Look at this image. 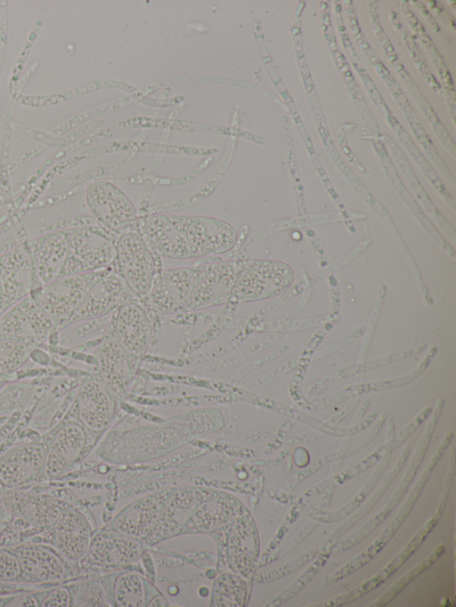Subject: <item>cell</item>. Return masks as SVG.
I'll list each match as a JSON object with an SVG mask.
<instances>
[{
    "instance_id": "obj_18",
    "label": "cell",
    "mask_w": 456,
    "mask_h": 607,
    "mask_svg": "<svg viewBox=\"0 0 456 607\" xmlns=\"http://www.w3.org/2000/svg\"><path fill=\"white\" fill-rule=\"evenodd\" d=\"M165 500L161 494L140 498L116 516L113 526L119 533L126 537L143 538L151 533L156 527Z\"/></svg>"
},
{
    "instance_id": "obj_29",
    "label": "cell",
    "mask_w": 456,
    "mask_h": 607,
    "mask_svg": "<svg viewBox=\"0 0 456 607\" xmlns=\"http://www.w3.org/2000/svg\"><path fill=\"white\" fill-rule=\"evenodd\" d=\"M444 550V546H439L436 551L431 554V556L427 559L425 562H423L421 564L417 566L414 570H411L410 572H408L406 575L402 577L400 579H398L387 591L386 595H384L383 597H381L379 601L376 602L374 605L381 606L386 603H387L391 598H393L397 592H399L403 587L408 584L413 578L418 576L421 571H423L425 569L428 568L436 558L439 557L441 554H443Z\"/></svg>"
},
{
    "instance_id": "obj_10",
    "label": "cell",
    "mask_w": 456,
    "mask_h": 607,
    "mask_svg": "<svg viewBox=\"0 0 456 607\" xmlns=\"http://www.w3.org/2000/svg\"><path fill=\"white\" fill-rule=\"evenodd\" d=\"M0 315L30 295L35 287L31 255L15 248L0 257Z\"/></svg>"
},
{
    "instance_id": "obj_23",
    "label": "cell",
    "mask_w": 456,
    "mask_h": 607,
    "mask_svg": "<svg viewBox=\"0 0 456 607\" xmlns=\"http://www.w3.org/2000/svg\"><path fill=\"white\" fill-rule=\"evenodd\" d=\"M90 558L102 565H124L134 563L141 556L138 542L129 537H109L99 534L89 546Z\"/></svg>"
},
{
    "instance_id": "obj_28",
    "label": "cell",
    "mask_w": 456,
    "mask_h": 607,
    "mask_svg": "<svg viewBox=\"0 0 456 607\" xmlns=\"http://www.w3.org/2000/svg\"><path fill=\"white\" fill-rule=\"evenodd\" d=\"M115 600L121 607H141L145 602V588L140 576L126 573L119 576L115 582Z\"/></svg>"
},
{
    "instance_id": "obj_16",
    "label": "cell",
    "mask_w": 456,
    "mask_h": 607,
    "mask_svg": "<svg viewBox=\"0 0 456 607\" xmlns=\"http://www.w3.org/2000/svg\"><path fill=\"white\" fill-rule=\"evenodd\" d=\"M77 413L81 423L95 432L107 428L112 419L113 395L99 377H88L80 384Z\"/></svg>"
},
{
    "instance_id": "obj_17",
    "label": "cell",
    "mask_w": 456,
    "mask_h": 607,
    "mask_svg": "<svg viewBox=\"0 0 456 607\" xmlns=\"http://www.w3.org/2000/svg\"><path fill=\"white\" fill-rule=\"evenodd\" d=\"M54 545L61 554L71 561L83 558L91 544V529L86 517L77 510L60 513L53 522Z\"/></svg>"
},
{
    "instance_id": "obj_8",
    "label": "cell",
    "mask_w": 456,
    "mask_h": 607,
    "mask_svg": "<svg viewBox=\"0 0 456 607\" xmlns=\"http://www.w3.org/2000/svg\"><path fill=\"white\" fill-rule=\"evenodd\" d=\"M112 337L132 359L142 358L150 348L151 322L145 310L136 302L127 300L115 312Z\"/></svg>"
},
{
    "instance_id": "obj_32",
    "label": "cell",
    "mask_w": 456,
    "mask_h": 607,
    "mask_svg": "<svg viewBox=\"0 0 456 607\" xmlns=\"http://www.w3.org/2000/svg\"><path fill=\"white\" fill-rule=\"evenodd\" d=\"M21 573L15 554L0 548V580H12Z\"/></svg>"
},
{
    "instance_id": "obj_34",
    "label": "cell",
    "mask_w": 456,
    "mask_h": 607,
    "mask_svg": "<svg viewBox=\"0 0 456 607\" xmlns=\"http://www.w3.org/2000/svg\"><path fill=\"white\" fill-rule=\"evenodd\" d=\"M82 605L86 606H106L108 602L102 587L99 585H94L87 594L81 600Z\"/></svg>"
},
{
    "instance_id": "obj_25",
    "label": "cell",
    "mask_w": 456,
    "mask_h": 607,
    "mask_svg": "<svg viewBox=\"0 0 456 607\" xmlns=\"http://www.w3.org/2000/svg\"><path fill=\"white\" fill-rule=\"evenodd\" d=\"M239 502L227 495L216 496L195 508L193 521L203 531H211L236 517Z\"/></svg>"
},
{
    "instance_id": "obj_9",
    "label": "cell",
    "mask_w": 456,
    "mask_h": 607,
    "mask_svg": "<svg viewBox=\"0 0 456 607\" xmlns=\"http://www.w3.org/2000/svg\"><path fill=\"white\" fill-rule=\"evenodd\" d=\"M185 236L196 257L221 255L236 244L237 232L227 222L208 216H183Z\"/></svg>"
},
{
    "instance_id": "obj_1",
    "label": "cell",
    "mask_w": 456,
    "mask_h": 607,
    "mask_svg": "<svg viewBox=\"0 0 456 607\" xmlns=\"http://www.w3.org/2000/svg\"><path fill=\"white\" fill-rule=\"evenodd\" d=\"M109 269L63 276L42 286L36 296H31L53 320L57 328L66 327L89 288Z\"/></svg>"
},
{
    "instance_id": "obj_4",
    "label": "cell",
    "mask_w": 456,
    "mask_h": 607,
    "mask_svg": "<svg viewBox=\"0 0 456 607\" xmlns=\"http://www.w3.org/2000/svg\"><path fill=\"white\" fill-rule=\"evenodd\" d=\"M117 272L131 293L143 297L149 293L156 274L152 253L137 231L120 235L115 243Z\"/></svg>"
},
{
    "instance_id": "obj_13",
    "label": "cell",
    "mask_w": 456,
    "mask_h": 607,
    "mask_svg": "<svg viewBox=\"0 0 456 607\" xmlns=\"http://www.w3.org/2000/svg\"><path fill=\"white\" fill-rule=\"evenodd\" d=\"M128 292L130 290L123 279L110 267L89 288L68 325L94 320L110 313L127 301L126 297Z\"/></svg>"
},
{
    "instance_id": "obj_14",
    "label": "cell",
    "mask_w": 456,
    "mask_h": 607,
    "mask_svg": "<svg viewBox=\"0 0 456 607\" xmlns=\"http://www.w3.org/2000/svg\"><path fill=\"white\" fill-rule=\"evenodd\" d=\"M94 356L101 381L113 397L125 398L130 390L134 376L129 355L110 336L97 346Z\"/></svg>"
},
{
    "instance_id": "obj_21",
    "label": "cell",
    "mask_w": 456,
    "mask_h": 607,
    "mask_svg": "<svg viewBox=\"0 0 456 607\" xmlns=\"http://www.w3.org/2000/svg\"><path fill=\"white\" fill-rule=\"evenodd\" d=\"M256 532L250 519L234 518L228 538V562L233 572L247 576L256 557Z\"/></svg>"
},
{
    "instance_id": "obj_7",
    "label": "cell",
    "mask_w": 456,
    "mask_h": 607,
    "mask_svg": "<svg viewBox=\"0 0 456 607\" xmlns=\"http://www.w3.org/2000/svg\"><path fill=\"white\" fill-rule=\"evenodd\" d=\"M53 320L28 295L0 315V336L40 341L53 334Z\"/></svg>"
},
{
    "instance_id": "obj_31",
    "label": "cell",
    "mask_w": 456,
    "mask_h": 607,
    "mask_svg": "<svg viewBox=\"0 0 456 607\" xmlns=\"http://www.w3.org/2000/svg\"><path fill=\"white\" fill-rule=\"evenodd\" d=\"M329 553L322 554L315 562L309 567V569L295 582L291 587L284 591L279 600H281V603L289 600L293 597L300 589H302L305 584L315 575V573L322 568L325 562Z\"/></svg>"
},
{
    "instance_id": "obj_5",
    "label": "cell",
    "mask_w": 456,
    "mask_h": 607,
    "mask_svg": "<svg viewBox=\"0 0 456 607\" xmlns=\"http://www.w3.org/2000/svg\"><path fill=\"white\" fill-rule=\"evenodd\" d=\"M31 258L38 288L63 276L87 271L71 255L61 231L33 240Z\"/></svg>"
},
{
    "instance_id": "obj_3",
    "label": "cell",
    "mask_w": 456,
    "mask_h": 607,
    "mask_svg": "<svg viewBox=\"0 0 456 607\" xmlns=\"http://www.w3.org/2000/svg\"><path fill=\"white\" fill-rule=\"evenodd\" d=\"M88 210L95 221L112 234L137 231L136 210L126 195L114 184L100 181L86 190Z\"/></svg>"
},
{
    "instance_id": "obj_33",
    "label": "cell",
    "mask_w": 456,
    "mask_h": 607,
    "mask_svg": "<svg viewBox=\"0 0 456 607\" xmlns=\"http://www.w3.org/2000/svg\"><path fill=\"white\" fill-rule=\"evenodd\" d=\"M70 596L67 588L59 587L52 590L42 601L43 607H67L69 605Z\"/></svg>"
},
{
    "instance_id": "obj_11",
    "label": "cell",
    "mask_w": 456,
    "mask_h": 607,
    "mask_svg": "<svg viewBox=\"0 0 456 607\" xmlns=\"http://www.w3.org/2000/svg\"><path fill=\"white\" fill-rule=\"evenodd\" d=\"M71 255L87 271L105 269L115 259V243L102 228L79 227L61 231Z\"/></svg>"
},
{
    "instance_id": "obj_26",
    "label": "cell",
    "mask_w": 456,
    "mask_h": 607,
    "mask_svg": "<svg viewBox=\"0 0 456 607\" xmlns=\"http://www.w3.org/2000/svg\"><path fill=\"white\" fill-rule=\"evenodd\" d=\"M247 585L242 576L235 572H224L215 581L211 595V605L216 607H238L244 604Z\"/></svg>"
},
{
    "instance_id": "obj_30",
    "label": "cell",
    "mask_w": 456,
    "mask_h": 607,
    "mask_svg": "<svg viewBox=\"0 0 456 607\" xmlns=\"http://www.w3.org/2000/svg\"><path fill=\"white\" fill-rule=\"evenodd\" d=\"M32 508V517L39 525L53 523L61 513L59 506L47 497L38 498Z\"/></svg>"
},
{
    "instance_id": "obj_15",
    "label": "cell",
    "mask_w": 456,
    "mask_h": 607,
    "mask_svg": "<svg viewBox=\"0 0 456 607\" xmlns=\"http://www.w3.org/2000/svg\"><path fill=\"white\" fill-rule=\"evenodd\" d=\"M144 231L159 255L170 259L196 258L185 236L182 215H150L145 220Z\"/></svg>"
},
{
    "instance_id": "obj_12",
    "label": "cell",
    "mask_w": 456,
    "mask_h": 607,
    "mask_svg": "<svg viewBox=\"0 0 456 607\" xmlns=\"http://www.w3.org/2000/svg\"><path fill=\"white\" fill-rule=\"evenodd\" d=\"M197 271L180 267L160 272L146 295L151 308L161 315L180 312L193 289Z\"/></svg>"
},
{
    "instance_id": "obj_22",
    "label": "cell",
    "mask_w": 456,
    "mask_h": 607,
    "mask_svg": "<svg viewBox=\"0 0 456 607\" xmlns=\"http://www.w3.org/2000/svg\"><path fill=\"white\" fill-rule=\"evenodd\" d=\"M21 572L42 582H55L65 575V568L57 554L40 545H22L15 551Z\"/></svg>"
},
{
    "instance_id": "obj_2",
    "label": "cell",
    "mask_w": 456,
    "mask_h": 607,
    "mask_svg": "<svg viewBox=\"0 0 456 607\" xmlns=\"http://www.w3.org/2000/svg\"><path fill=\"white\" fill-rule=\"evenodd\" d=\"M292 279V271L282 263L269 260L246 261L239 264L231 298L240 302L269 298L286 289Z\"/></svg>"
},
{
    "instance_id": "obj_19",
    "label": "cell",
    "mask_w": 456,
    "mask_h": 607,
    "mask_svg": "<svg viewBox=\"0 0 456 607\" xmlns=\"http://www.w3.org/2000/svg\"><path fill=\"white\" fill-rule=\"evenodd\" d=\"M86 443L83 428L76 424L62 426L53 439L43 465L48 478L63 474L78 458Z\"/></svg>"
},
{
    "instance_id": "obj_27",
    "label": "cell",
    "mask_w": 456,
    "mask_h": 607,
    "mask_svg": "<svg viewBox=\"0 0 456 607\" xmlns=\"http://www.w3.org/2000/svg\"><path fill=\"white\" fill-rule=\"evenodd\" d=\"M28 340L0 336V375L18 369L32 350Z\"/></svg>"
},
{
    "instance_id": "obj_35",
    "label": "cell",
    "mask_w": 456,
    "mask_h": 607,
    "mask_svg": "<svg viewBox=\"0 0 456 607\" xmlns=\"http://www.w3.org/2000/svg\"><path fill=\"white\" fill-rule=\"evenodd\" d=\"M0 262H1V258H0Z\"/></svg>"
},
{
    "instance_id": "obj_6",
    "label": "cell",
    "mask_w": 456,
    "mask_h": 607,
    "mask_svg": "<svg viewBox=\"0 0 456 607\" xmlns=\"http://www.w3.org/2000/svg\"><path fill=\"white\" fill-rule=\"evenodd\" d=\"M239 263L222 262L197 267L193 289L180 312L204 310L225 304L232 297Z\"/></svg>"
},
{
    "instance_id": "obj_24",
    "label": "cell",
    "mask_w": 456,
    "mask_h": 607,
    "mask_svg": "<svg viewBox=\"0 0 456 607\" xmlns=\"http://www.w3.org/2000/svg\"><path fill=\"white\" fill-rule=\"evenodd\" d=\"M197 501V492L192 489H178L167 497L159 522L153 530L156 536L163 537L175 532L193 514Z\"/></svg>"
},
{
    "instance_id": "obj_20",
    "label": "cell",
    "mask_w": 456,
    "mask_h": 607,
    "mask_svg": "<svg viewBox=\"0 0 456 607\" xmlns=\"http://www.w3.org/2000/svg\"><path fill=\"white\" fill-rule=\"evenodd\" d=\"M45 453L41 444L22 443L0 457V482L12 487L35 475L42 467Z\"/></svg>"
}]
</instances>
